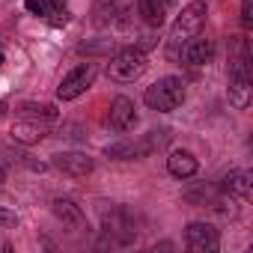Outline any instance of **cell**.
<instances>
[{"label": "cell", "instance_id": "cell-1", "mask_svg": "<svg viewBox=\"0 0 253 253\" xmlns=\"http://www.w3.org/2000/svg\"><path fill=\"white\" fill-rule=\"evenodd\" d=\"M206 15H209V6L203 3V0H194V3H188L179 18L173 21V30H170V57L179 54V45H185L188 39L200 36L203 24H206Z\"/></svg>", "mask_w": 253, "mask_h": 253}, {"label": "cell", "instance_id": "cell-2", "mask_svg": "<svg viewBox=\"0 0 253 253\" xmlns=\"http://www.w3.org/2000/svg\"><path fill=\"white\" fill-rule=\"evenodd\" d=\"M143 101H146L152 110H158V113L176 110V107L185 101V84H182V78H173V75H170V78L155 81L152 86H146Z\"/></svg>", "mask_w": 253, "mask_h": 253}, {"label": "cell", "instance_id": "cell-3", "mask_svg": "<svg viewBox=\"0 0 253 253\" xmlns=\"http://www.w3.org/2000/svg\"><path fill=\"white\" fill-rule=\"evenodd\" d=\"M146 72V54L140 48H122L113 54V60L107 63V75L116 84H131Z\"/></svg>", "mask_w": 253, "mask_h": 253}, {"label": "cell", "instance_id": "cell-4", "mask_svg": "<svg viewBox=\"0 0 253 253\" xmlns=\"http://www.w3.org/2000/svg\"><path fill=\"white\" fill-rule=\"evenodd\" d=\"M92 81H95V66H92V63H84V66L72 69V72L63 78V84L57 86V95H60L63 101H72V98L84 95V92L92 86Z\"/></svg>", "mask_w": 253, "mask_h": 253}, {"label": "cell", "instance_id": "cell-5", "mask_svg": "<svg viewBox=\"0 0 253 253\" xmlns=\"http://www.w3.org/2000/svg\"><path fill=\"white\" fill-rule=\"evenodd\" d=\"M185 241L194 253H214L220 247V235L211 223H188L185 229Z\"/></svg>", "mask_w": 253, "mask_h": 253}, {"label": "cell", "instance_id": "cell-6", "mask_svg": "<svg viewBox=\"0 0 253 253\" xmlns=\"http://www.w3.org/2000/svg\"><path fill=\"white\" fill-rule=\"evenodd\" d=\"M107 122H110V128H113V131H128V128H134V122H137V113H134V101H131V98H125V95L113 98Z\"/></svg>", "mask_w": 253, "mask_h": 253}, {"label": "cell", "instance_id": "cell-7", "mask_svg": "<svg viewBox=\"0 0 253 253\" xmlns=\"http://www.w3.org/2000/svg\"><path fill=\"white\" fill-rule=\"evenodd\" d=\"M104 232L107 235H119V241H131L134 238V223L128 217V211L125 209H110L104 211Z\"/></svg>", "mask_w": 253, "mask_h": 253}, {"label": "cell", "instance_id": "cell-8", "mask_svg": "<svg viewBox=\"0 0 253 253\" xmlns=\"http://www.w3.org/2000/svg\"><path fill=\"white\" fill-rule=\"evenodd\" d=\"M54 167L63 170V173H69V176H89L95 164H92V158L84 155V152H63V155L54 158Z\"/></svg>", "mask_w": 253, "mask_h": 253}, {"label": "cell", "instance_id": "cell-9", "mask_svg": "<svg viewBox=\"0 0 253 253\" xmlns=\"http://www.w3.org/2000/svg\"><path fill=\"white\" fill-rule=\"evenodd\" d=\"M182 57H185V63H191V66H206V63L214 57V45H211L209 39L194 36V39H188V42L182 45Z\"/></svg>", "mask_w": 253, "mask_h": 253}, {"label": "cell", "instance_id": "cell-10", "mask_svg": "<svg viewBox=\"0 0 253 253\" xmlns=\"http://www.w3.org/2000/svg\"><path fill=\"white\" fill-rule=\"evenodd\" d=\"M149 155V143L143 140H119L113 146H107V158H119V161H131V158H143Z\"/></svg>", "mask_w": 253, "mask_h": 253}, {"label": "cell", "instance_id": "cell-11", "mask_svg": "<svg viewBox=\"0 0 253 253\" xmlns=\"http://www.w3.org/2000/svg\"><path fill=\"white\" fill-rule=\"evenodd\" d=\"M9 134H12V140L30 146V143H39L48 131H45V125H39V119H21V122L12 125V131H9Z\"/></svg>", "mask_w": 253, "mask_h": 253}, {"label": "cell", "instance_id": "cell-12", "mask_svg": "<svg viewBox=\"0 0 253 253\" xmlns=\"http://www.w3.org/2000/svg\"><path fill=\"white\" fill-rule=\"evenodd\" d=\"M167 170H170V176H176V179H191V176L197 173V158H194L191 152H185V149H176V152H170V158H167Z\"/></svg>", "mask_w": 253, "mask_h": 253}, {"label": "cell", "instance_id": "cell-13", "mask_svg": "<svg viewBox=\"0 0 253 253\" xmlns=\"http://www.w3.org/2000/svg\"><path fill=\"white\" fill-rule=\"evenodd\" d=\"M229 197H238V200H250V194H253V182H250V173L247 170H232L226 179H223V185H220Z\"/></svg>", "mask_w": 253, "mask_h": 253}, {"label": "cell", "instance_id": "cell-14", "mask_svg": "<svg viewBox=\"0 0 253 253\" xmlns=\"http://www.w3.org/2000/svg\"><path fill=\"white\" fill-rule=\"evenodd\" d=\"M137 12L149 27H161L167 18V0H137Z\"/></svg>", "mask_w": 253, "mask_h": 253}, {"label": "cell", "instance_id": "cell-15", "mask_svg": "<svg viewBox=\"0 0 253 253\" xmlns=\"http://www.w3.org/2000/svg\"><path fill=\"white\" fill-rule=\"evenodd\" d=\"M54 214L63 220V223H69V226H78L81 220H84V211H81V206L75 203V200H54Z\"/></svg>", "mask_w": 253, "mask_h": 253}, {"label": "cell", "instance_id": "cell-16", "mask_svg": "<svg viewBox=\"0 0 253 253\" xmlns=\"http://www.w3.org/2000/svg\"><path fill=\"white\" fill-rule=\"evenodd\" d=\"M21 113H27L30 119H57V107L54 104H33V101H27V104H21Z\"/></svg>", "mask_w": 253, "mask_h": 253}, {"label": "cell", "instance_id": "cell-17", "mask_svg": "<svg viewBox=\"0 0 253 253\" xmlns=\"http://www.w3.org/2000/svg\"><path fill=\"white\" fill-rule=\"evenodd\" d=\"M24 6H27L33 15H42V18H48V15L57 9V6H51V3H48V0H24Z\"/></svg>", "mask_w": 253, "mask_h": 253}, {"label": "cell", "instance_id": "cell-18", "mask_svg": "<svg viewBox=\"0 0 253 253\" xmlns=\"http://www.w3.org/2000/svg\"><path fill=\"white\" fill-rule=\"evenodd\" d=\"M241 24L244 27L253 24V0H241Z\"/></svg>", "mask_w": 253, "mask_h": 253}, {"label": "cell", "instance_id": "cell-19", "mask_svg": "<svg viewBox=\"0 0 253 253\" xmlns=\"http://www.w3.org/2000/svg\"><path fill=\"white\" fill-rule=\"evenodd\" d=\"M48 18H51V24H54V27H60V24H66V21H69V12H66L63 6H57Z\"/></svg>", "mask_w": 253, "mask_h": 253}, {"label": "cell", "instance_id": "cell-20", "mask_svg": "<svg viewBox=\"0 0 253 253\" xmlns=\"http://www.w3.org/2000/svg\"><path fill=\"white\" fill-rule=\"evenodd\" d=\"M15 223V214L12 211H3V209H0V226H12Z\"/></svg>", "mask_w": 253, "mask_h": 253}, {"label": "cell", "instance_id": "cell-21", "mask_svg": "<svg viewBox=\"0 0 253 253\" xmlns=\"http://www.w3.org/2000/svg\"><path fill=\"white\" fill-rule=\"evenodd\" d=\"M3 113H6V104H3V101H0V116H3Z\"/></svg>", "mask_w": 253, "mask_h": 253}, {"label": "cell", "instance_id": "cell-22", "mask_svg": "<svg viewBox=\"0 0 253 253\" xmlns=\"http://www.w3.org/2000/svg\"><path fill=\"white\" fill-rule=\"evenodd\" d=\"M0 250H9V244H3V241H0Z\"/></svg>", "mask_w": 253, "mask_h": 253}, {"label": "cell", "instance_id": "cell-23", "mask_svg": "<svg viewBox=\"0 0 253 253\" xmlns=\"http://www.w3.org/2000/svg\"><path fill=\"white\" fill-rule=\"evenodd\" d=\"M0 182H3V170H0Z\"/></svg>", "mask_w": 253, "mask_h": 253}, {"label": "cell", "instance_id": "cell-24", "mask_svg": "<svg viewBox=\"0 0 253 253\" xmlns=\"http://www.w3.org/2000/svg\"><path fill=\"white\" fill-rule=\"evenodd\" d=\"M0 63H3V54H0Z\"/></svg>", "mask_w": 253, "mask_h": 253}, {"label": "cell", "instance_id": "cell-25", "mask_svg": "<svg viewBox=\"0 0 253 253\" xmlns=\"http://www.w3.org/2000/svg\"><path fill=\"white\" fill-rule=\"evenodd\" d=\"M167 3H173V0H167Z\"/></svg>", "mask_w": 253, "mask_h": 253}]
</instances>
